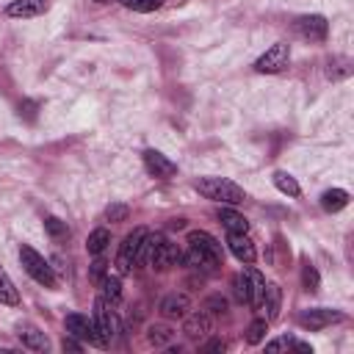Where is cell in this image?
I'll return each mask as SVG.
<instances>
[{"label":"cell","instance_id":"1","mask_svg":"<svg viewBox=\"0 0 354 354\" xmlns=\"http://www.w3.org/2000/svg\"><path fill=\"white\" fill-rule=\"evenodd\" d=\"M180 257H183V252L163 232H147L144 241H141V249H138V263H144L149 268H158V271H166V268L177 266Z\"/></svg>","mask_w":354,"mask_h":354},{"label":"cell","instance_id":"2","mask_svg":"<svg viewBox=\"0 0 354 354\" xmlns=\"http://www.w3.org/2000/svg\"><path fill=\"white\" fill-rule=\"evenodd\" d=\"M194 188L205 199H213L218 205H241L246 199V191L241 185H235L232 180H227V177H202V180L194 183Z\"/></svg>","mask_w":354,"mask_h":354},{"label":"cell","instance_id":"3","mask_svg":"<svg viewBox=\"0 0 354 354\" xmlns=\"http://www.w3.org/2000/svg\"><path fill=\"white\" fill-rule=\"evenodd\" d=\"M19 263H22V268L28 271V277H33L39 285H44V288H55V285H58V279H55V274H53V266H50L36 249H30L28 243L19 246Z\"/></svg>","mask_w":354,"mask_h":354},{"label":"cell","instance_id":"4","mask_svg":"<svg viewBox=\"0 0 354 354\" xmlns=\"http://www.w3.org/2000/svg\"><path fill=\"white\" fill-rule=\"evenodd\" d=\"M64 326H66V335H72V337H77V340H83V343H88V346H100V348L108 346V340L100 335L94 318H88V315H83V313H69V315L64 318Z\"/></svg>","mask_w":354,"mask_h":354},{"label":"cell","instance_id":"5","mask_svg":"<svg viewBox=\"0 0 354 354\" xmlns=\"http://www.w3.org/2000/svg\"><path fill=\"white\" fill-rule=\"evenodd\" d=\"M94 324H97L100 335H102L108 343H111V340L119 335V329H122L119 315H116L113 304H111L105 296H97V299H94Z\"/></svg>","mask_w":354,"mask_h":354},{"label":"cell","instance_id":"6","mask_svg":"<svg viewBox=\"0 0 354 354\" xmlns=\"http://www.w3.org/2000/svg\"><path fill=\"white\" fill-rule=\"evenodd\" d=\"M144 235H147L144 227H136L130 235H124V241H122V246H119V254H116V268H119V274H130V268L138 266V249H141Z\"/></svg>","mask_w":354,"mask_h":354},{"label":"cell","instance_id":"7","mask_svg":"<svg viewBox=\"0 0 354 354\" xmlns=\"http://www.w3.org/2000/svg\"><path fill=\"white\" fill-rule=\"evenodd\" d=\"M288 61H290V47H288L285 41H277V44H271V47L254 61V69L263 72V75H274V72H282V69L288 66Z\"/></svg>","mask_w":354,"mask_h":354},{"label":"cell","instance_id":"8","mask_svg":"<svg viewBox=\"0 0 354 354\" xmlns=\"http://www.w3.org/2000/svg\"><path fill=\"white\" fill-rule=\"evenodd\" d=\"M337 321H343V313L329 310V307H313V310H304L299 315V324L304 329H310V332H321V329H326V326H332Z\"/></svg>","mask_w":354,"mask_h":354},{"label":"cell","instance_id":"9","mask_svg":"<svg viewBox=\"0 0 354 354\" xmlns=\"http://www.w3.org/2000/svg\"><path fill=\"white\" fill-rule=\"evenodd\" d=\"M296 33L301 39H310V41H324L326 33H329V22L321 17V14H307V17H299L293 22Z\"/></svg>","mask_w":354,"mask_h":354},{"label":"cell","instance_id":"10","mask_svg":"<svg viewBox=\"0 0 354 354\" xmlns=\"http://www.w3.org/2000/svg\"><path fill=\"white\" fill-rule=\"evenodd\" d=\"M144 166H147V171H149L152 177H158V180H169V177L177 174V163L169 160V158H166L163 152H158V149H144Z\"/></svg>","mask_w":354,"mask_h":354},{"label":"cell","instance_id":"11","mask_svg":"<svg viewBox=\"0 0 354 354\" xmlns=\"http://www.w3.org/2000/svg\"><path fill=\"white\" fill-rule=\"evenodd\" d=\"M227 246L246 266L254 263V257H257V249H254V243H252V238L246 232H227Z\"/></svg>","mask_w":354,"mask_h":354},{"label":"cell","instance_id":"12","mask_svg":"<svg viewBox=\"0 0 354 354\" xmlns=\"http://www.w3.org/2000/svg\"><path fill=\"white\" fill-rule=\"evenodd\" d=\"M213 329V318L207 310H194V313H185V321H183V332L188 337H205L207 332Z\"/></svg>","mask_w":354,"mask_h":354},{"label":"cell","instance_id":"13","mask_svg":"<svg viewBox=\"0 0 354 354\" xmlns=\"http://www.w3.org/2000/svg\"><path fill=\"white\" fill-rule=\"evenodd\" d=\"M188 246H191V249H196V252H205V254L216 257L218 263H221V257H224L221 243H218L210 232H205V230H191V232H188Z\"/></svg>","mask_w":354,"mask_h":354},{"label":"cell","instance_id":"14","mask_svg":"<svg viewBox=\"0 0 354 354\" xmlns=\"http://www.w3.org/2000/svg\"><path fill=\"white\" fill-rule=\"evenodd\" d=\"M47 11V0H11L6 6V14L14 19H30Z\"/></svg>","mask_w":354,"mask_h":354},{"label":"cell","instance_id":"15","mask_svg":"<svg viewBox=\"0 0 354 354\" xmlns=\"http://www.w3.org/2000/svg\"><path fill=\"white\" fill-rule=\"evenodd\" d=\"M243 277H246V290H249L246 304H252L257 310L263 296H266V277L260 271H254V268H243Z\"/></svg>","mask_w":354,"mask_h":354},{"label":"cell","instance_id":"16","mask_svg":"<svg viewBox=\"0 0 354 354\" xmlns=\"http://www.w3.org/2000/svg\"><path fill=\"white\" fill-rule=\"evenodd\" d=\"M279 307H282V288L274 285V282H266V296H263L257 310L263 313L266 321H274L279 315Z\"/></svg>","mask_w":354,"mask_h":354},{"label":"cell","instance_id":"17","mask_svg":"<svg viewBox=\"0 0 354 354\" xmlns=\"http://www.w3.org/2000/svg\"><path fill=\"white\" fill-rule=\"evenodd\" d=\"M19 343L25 346V348H30V351H47L50 348V340H47V335L39 329V326H30V324H19Z\"/></svg>","mask_w":354,"mask_h":354},{"label":"cell","instance_id":"18","mask_svg":"<svg viewBox=\"0 0 354 354\" xmlns=\"http://www.w3.org/2000/svg\"><path fill=\"white\" fill-rule=\"evenodd\" d=\"M191 310V299L185 293H169L163 301H160V313L166 318H185V313Z\"/></svg>","mask_w":354,"mask_h":354},{"label":"cell","instance_id":"19","mask_svg":"<svg viewBox=\"0 0 354 354\" xmlns=\"http://www.w3.org/2000/svg\"><path fill=\"white\" fill-rule=\"evenodd\" d=\"M218 221L227 227V232H249V221L241 213H235L232 207H227V205L218 207Z\"/></svg>","mask_w":354,"mask_h":354},{"label":"cell","instance_id":"20","mask_svg":"<svg viewBox=\"0 0 354 354\" xmlns=\"http://www.w3.org/2000/svg\"><path fill=\"white\" fill-rule=\"evenodd\" d=\"M346 205H348V191H343V188H329V191L321 194V207L326 213H337Z\"/></svg>","mask_w":354,"mask_h":354},{"label":"cell","instance_id":"21","mask_svg":"<svg viewBox=\"0 0 354 354\" xmlns=\"http://www.w3.org/2000/svg\"><path fill=\"white\" fill-rule=\"evenodd\" d=\"M185 266H191V268H199V271H213L216 266H221L216 257H210V254H205V252H196V249H191L188 246V252L180 257Z\"/></svg>","mask_w":354,"mask_h":354},{"label":"cell","instance_id":"22","mask_svg":"<svg viewBox=\"0 0 354 354\" xmlns=\"http://www.w3.org/2000/svg\"><path fill=\"white\" fill-rule=\"evenodd\" d=\"M108 243H111V232H108L105 227H97V230L86 238V252L94 254V257H100V254L108 249Z\"/></svg>","mask_w":354,"mask_h":354},{"label":"cell","instance_id":"23","mask_svg":"<svg viewBox=\"0 0 354 354\" xmlns=\"http://www.w3.org/2000/svg\"><path fill=\"white\" fill-rule=\"evenodd\" d=\"M147 340H149L155 348L169 346V343L174 340V329H171V326H166V324H152V326L147 329Z\"/></svg>","mask_w":354,"mask_h":354},{"label":"cell","instance_id":"24","mask_svg":"<svg viewBox=\"0 0 354 354\" xmlns=\"http://www.w3.org/2000/svg\"><path fill=\"white\" fill-rule=\"evenodd\" d=\"M100 296H105L111 304H119V299H122V282H119V277H111V274H105L102 279H100Z\"/></svg>","mask_w":354,"mask_h":354},{"label":"cell","instance_id":"25","mask_svg":"<svg viewBox=\"0 0 354 354\" xmlns=\"http://www.w3.org/2000/svg\"><path fill=\"white\" fill-rule=\"evenodd\" d=\"M0 304H19V290H17V285L11 282V277L0 268Z\"/></svg>","mask_w":354,"mask_h":354},{"label":"cell","instance_id":"26","mask_svg":"<svg viewBox=\"0 0 354 354\" xmlns=\"http://www.w3.org/2000/svg\"><path fill=\"white\" fill-rule=\"evenodd\" d=\"M274 185L285 194V196H299L301 194V188H299V183L288 174V171H274Z\"/></svg>","mask_w":354,"mask_h":354},{"label":"cell","instance_id":"27","mask_svg":"<svg viewBox=\"0 0 354 354\" xmlns=\"http://www.w3.org/2000/svg\"><path fill=\"white\" fill-rule=\"evenodd\" d=\"M44 230H47V235H50L55 243H61V241L69 238V227H66V221H61V218H55V216L44 218Z\"/></svg>","mask_w":354,"mask_h":354},{"label":"cell","instance_id":"28","mask_svg":"<svg viewBox=\"0 0 354 354\" xmlns=\"http://www.w3.org/2000/svg\"><path fill=\"white\" fill-rule=\"evenodd\" d=\"M282 348H296V351H313L310 348V343H301V340H296V337H277V340H271V343H266V351H282Z\"/></svg>","mask_w":354,"mask_h":354},{"label":"cell","instance_id":"29","mask_svg":"<svg viewBox=\"0 0 354 354\" xmlns=\"http://www.w3.org/2000/svg\"><path fill=\"white\" fill-rule=\"evenodd\" d=\"M119 3L130 11H138V14H149V11H158L163 6V0H119Z\"/></svg>","mask_w":354,"mask_h":354},{"label":"cell","instance_id":"30","mask_svg":"<svg viewBox=\"0 0 354 354\" xmlns=\"http://www.w3.org/2000/svg\"><path fill=\"white\" fill-rule=\"evenodd\" d=\"M266 332H268V321H266V318H257V321L249 324L246 340H249V343H260V340L266 337Z\"/></svg>","mask_w":354,"mask_h":354},{"label":"cell","instance_id":"31","mask_svg":"<svg viewBox=\"0 0 354 354\" xmlns=\"http://www.w3.org/2000/svg\"><path fill=\"white\" fill-rule=\"evenodd\" d=\"M301 282H304V288L307 290H318V285H321V277H318V271H315V266H304L301 268Z\"/></svg>","mask_w":354,"mask_h":354},{"label":"cell","instance_id":"32","mask_svg":"<svg viewBox=\"0 0 354 354\" xmlns=\"http://www.w3.org/2000/svg\"><path fill=\"white\" fill-rule=\"evenodd\" d=\"M127 216H130V207H127V205H119V202H116V205H108V207H105V218H108V221H124Z\"/></svg>","mask_w":354,"mask_h":354},{"label":"cell","instance_id":"33","mask_svg":"<svg viewBox=\"0 0 354 354\" xmlns=\"http://www.w3.org/2000/svg\"><path fill=\"white\" fill-rule=\"evenodd\" d=\"M232 293H235V299H238L241 304H246L249 290H246V277H243V271H241V274H235V279H232Z\"/></svg>","mask_w":354,"mask_h":354},{"label":"cell","instance_id":"34","mask_svg":"<svg viewBox=\"0 0 354 354\" xmlns=\"http://www.w3.org/2000/svg\"><path fill=\"white\" fill-rule=\"evenodd\" d=\"M205 310H207V313H224V310H227V299H224V296H210V299L205 301Z\"/></svg>","mask_w":354,"mask_h":354},{"label":"cell","instance_id":"35","mask_svg":"<svg viewBox=\"0 0 354 354\" xmlns=\"http://www.w3.org/2000/svg\"><path fill=\"white\" fill-rule=\"evenodd\" d=\"M61 348H64V351H83V340H77V337L66 335V337H64V343H61Z\"/></svg>","mask_w":354,"mask_h":354},{"label":"cell","instance_id":"36","mask_svg":"<svg viewBox=\"0 0 354 354\" xmlns=\"http://www.w3.org/2000/svg\"><path fill=\"white\" fill-rule=\"evenodd\" d=\"M105 277V263L102 260H97V263H91V279L100 285V279Z\"/></svg>","mask_w":354,"mask_h":354},{"label":"cell","instance_id":"37","mask_svg":"<svg viewBox=\"0 0 354 354\" xmlns=\"http://www.w3.org/2000/svg\"><path fill=\"white\" fill-rule=\"evenodd\" d=\"M227 348V343L224 340H210V343H205L202 346V351H224Z\"/></svg>","mask_w":354,"mask_h":354},{"label":"cell","instance_id":"38","mask_svg":"<svg viewBox=\"0 0 354 354\" xmlns=\"http://www.w3.org/2000/svg\"><path fill=\"white\" fill-rule=\"evenodd\" d=\"M94 3H111V0H94Z\"/></svg>","mask_w":354,"mask_h":354}]
</instances>
